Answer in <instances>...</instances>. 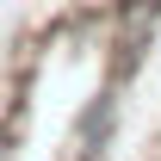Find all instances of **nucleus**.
I'll use <instances>...</instances> for the list:
<instances>
[{
  "mask_svg": "<svg viewBox=\"0 0 161 161\" xmlns=\"http://www.w3.org/2000/svg\"><path fill=\"white\" fill-rule=\"evenodd\" d=\"M112 130H118V87L105 80L99 93L80 105V118H75V149H80V161H105Z\"/></svg>",
  "mask_w": 161,
  "mask_h": 161,
  "instance_id": "1",
  "label": "nucleus"
},
{
  "mask_svg": "<svg viewBox=\"0 0 161 161\" xmlns=\"http://www.w3.org/2000/svg\"><path fill=\"white\" fill-rule=\"evenodd\" d=\"M161 25V0H124L112 13V43H155Z\"/></svg>",
  "mask_w": 161,
  "mask_h": 161,
  "instance_id": "2",
  "label": "nucleus"
}]
</instances>
